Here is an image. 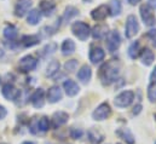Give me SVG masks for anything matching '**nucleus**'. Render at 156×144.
<instances>
[{
    "instance_id": "obj_26",
    "label": "nucleus",
    "mask_w": 156,
    "mask_h": 144,
    "mask_svg": "<svg viewBox=\"0 0 156 144\" xmlns=\"http://www.w3.org/2000/svg\"><path fill=\"white\" fill-rule=\"evenodd\" d=\"M40 20H41V12H40L39 10L34 9V10H32V11H29L28 17H27V22H28L29 24L35 26V24L39 23Z\"/></svg>"
},
{
    "instance_id": "obj_10",
    "label": "nucleus",
    "mask_w": 156,
    "mask_h": 144,
    "mask_svg": "<svg viewBox=\"0 0 156 144\" xmlns=\"http://www.w3.org/2000/svg\"><path fill=\"white\" fill-rule=\"evenodd\" d=\"M88 57H90V61H91L93 64H98V63H101V62L104 59L105 52H104V50H103L102 47H99V46H91Z\"/></svg>"
},
{
    "instance_id": "obj_35",
    "label": "nucleus",
    "mask_w": 156,
    "mask_h": 144,
    "mask_svg": "<svg viewBox=\"0 0 156 144\" xmlns=\"http://www.w3.org/2000/svg\"><path fill=\"white\" fill-rule=\"evenodd\" d=\"M82 135H83V132L80 128H72L70 130V137L74 139H80L82 137Z\"/></svg>"
},
{
    "instance_id": "obj_30",
    "label": "nucleus",
    "mask_w": 156,
    "mask_h": 144,
    "mask_svg": "<svg viewBox=\"0 0 156 144\" xmlns=\"http://www.w3.org/2000/svg\"><path fill=\"white\" fill-rule=\"evenodd\" d=\"M139 51H140V44L138 41H134L133 44H131V46L128 47V56L132 58V59H136L139 55Z\"/></svg>"
},
{
    "instance_id": "obj_7",
    "label": "nucleus",
    "mask_w": 156,
    "mask_h": 144,
    "mask_svg": "<svg viewBox=\"0 0 156 144\" xmlns=\"http://www.w3.org/2000/svg\"><path fill=\"white\" fill-rule=\"evenodd\" d=\"M110 114H112V108H110V106H109L107 102H104V103L99 104L97 108L93 110L92 117H93V120L103 121V120L108 119V117L110 116Z\"/></svg>"
},
{
    "instance_id": "obj_42",
    "label": "nucleus",
    "mask_w": 156,
    "mask_h": 144,
    "mask_svg": "<svg viewBox=\"0 0 156 144\" xmlns=\"http://www.w3.org/2000/svg\"><path fill=\"white\" fill-rule=\"evenodd\" d=\"M22 144H35V143H33V142H23Z\"/></svg>"
},
{
    "instance_id": "obj_21",
    "label": "nucleus",
    "mask_w": 156,
    "mask_h": 144,
    "mask_svg": "<svg viewBox=\"0 0 156 144\" xmlns=\"http://www.w3.org/2000/svg\"><path fill=\"white\" fill-rule=\"evenodd\" d=\"M140 59L143 62V64L145 66H151L154 59H155V55L150 49H144L140 53Z\"/></svg>"
},
{
    "instance_id": "obj_43",
    "label": "nucleus",
    "mask_w": 156,
    "mask_h": 144,
    "mask_svg": "<svg viewBox=\"0 0 156 144\" xmlns=\"http://www.w3.org/2000/svg\"><path fill=\"white\" fill-rule=\"evenodd\" d=\"M82 1H83V2H91L92 0H82Z\"/></svg>"
},
{
    "instance_id": "obj_34",
    "label": "nucleus",
    "mask_w": 156,
    "mask_h": 144,
    "mask_svg": "<svg viewBox=\"0 0 156 144\" xmlns=\"http://www.w3.org/2000/svg\"><path fill=\"white\" fill-rule=\"evenodd\" d=\"M148 98L150 102L156 101V84H151L148 86Z\"/></svg>"
},
{
    "instance_id": "obj_17",
    "label": "nucleus",
    "mask_w": 156,
    "mask_h": 144,
    "mask_svg": "<svg viewBox=\"0 0 156 144\" xmlns=\"http://www.w3.org/2000/svg\"><path fill=\"white\" fill-rule=\"evenodd\" d=\"M108 26L105 24H97L93 27V29L91 31V34L93 36V39H103L108 35Z\"/></svg>"
},
{
    "instance_id": "obj_16",
    "label": "nucleus",
    "mask_w": 156,
    "mask_h": 144,
    "mask_svg": "<svg viewBox=\"0 0 156 144\" xmlns=\"http://www.w3.org/2000/svg\"><path fill=\"white\" fill-rule=\"evenodd\" d=\"M63 88L66 90V93H67L69 97L76 96L79 93V91H80V87H79L78 84H76L74 80H70V79H68V80H66V81L63 82Z\"/></svg>"
},
{
    "instance_id": "obj_38",
    "label": "nucleus",
    "mask_w": 156,
    "mask_h": 144,
    "mask_svg": "<svg viewBox=\"0 0 156 144\" xmlns=\"http://www.w3.org/2000/svg\"><path fill=\"white\" fill-rule=\"evenodd\" d=\"M150 82L151 84H156V67L154 68V70L150 75Z\"/></svg>"
},
{
    "instance_id": "obj_23",
    "label": "nucleus",
    "mask_w": 156,
    "mask_h": 144,
    "mask_svg": "<svg viewBox=\"0 0 156 144\" xmlns=\"http://www.w3.org/2000/svg\"><path fill=\"white\" fill-rule=\"evenodd\" d=\"M116 135L117 136H120V137H121L127 144H134V142H136V139H134L132 132H131L128 128H121V130H117Z\"/></svg>"
},
{
    "instance_id": "obj_20",
    "label": "nucleus",
    "mask_w": 156,
    "mask_h": 144,
    "mask_svg": "<svg viewBox=\"0 0 156 144\" xmlns=\"http://www.w3.org/2000/svg\"><path fill=\"white\" fill-rule=\"evenodd\" d=\"M87 136H88V139L92 144H101L104 141V136L96 128H91L88 130L87 132Z\"/></svg>"
},
{
    "instance_id": "obj_15",
    "label": "nucleus",
    "mask_w": 156,
    "mask_h": 144,
    "mask_svg": "<svg viewBox=\"0 0 156 144\" xmlns=\"http://www.w3.org/2000/svg\"><path fill=\"white\" fill-rule=\"evenodd\" d=\"M62 90L59 86H52L47 91V101L48 103H57L62 99Z\"/></svg>"
},
{
    "instance_id": "obj_36",
    "label": "nucleus",
    "mask_w": 156,
    "mask_h": 144,
    "mask_svg": "<svg viewBox=\"0 0 156 144\" xmlns=\"http://www.w3.org/2000/svg\"><path fill=\"white\" fill-rule=\"evenodd\" d=\"M148 38L151 40L153 45L156 47V29H151V31L148 33Z\"/></svg>"
},
{
    "instance_id": "obj_18",
    "label": "nucleus",
    "mask_w": 156,
    "mask_h": 144,
    "mask_svg": "<svg viewBox=\"0 0 156 144\" xmlns=\"http://www.w3.org/2000/svg\"><path fill=\"white\" fill-rule=\"evenodd\" d=\"M91 76H92V70L90 66H82L78 72V79L82 84H87L91 80Z\"/></svg>"
},
{
    "instance_id": "obj_28",
    "label": "nucleus",
    "mask_w": 156,
    "mask_h": 144,
    "mask_svg": "<svg viewBox=\"0 0 156 144\" xmlns=\"http://www.w3.org/2000/svg\"><path fill=\"white\" fill-rule=\"evenodd\" d=\"M4 36L7 40H15L16 36H17V28L15 26H12V24H7L4 28Z\"/></svg>"
},
{
    "instance_id": "obj_11",
    "label": "nucleus",
    "mask_w": 156,
    "mask_h": 144,
    "mask_svg": "<svg viewBox=\"0 0 156 144\" xmlns=\"http://www.w3.org/2000/svg\"><path fill=\"white\" fill-rule=\"evenodd\" d=\"M32 0H18L15 6V15L17 17H23L32 7Z\"/></svg>"
},
{
    "instance_id": "obj_25",
    "label": "nucleus",
    "mask_w": 156,
    "mask_h": 144,
    "mask_svg": "<svg viewBox=\"0 0 156 144\" xmlns=\"http://www.w3.org/2000/svg\"><path fill=\"white\" fill-rule=\"evenodd\" d=\"M109 13L110 16H119L122 11V5H121V1L120 0H112L110 4H109Z\"/></svg>"
},
{
    "instance_id": "obj_14",
    "label": "nucleus",
    "mask_w": 156,
    "mask_h": 144,
    "mask_svg": "<svg viewBox=\"0 0 156 144\" xmlns=\"http://www.w3.org/2000/svg\"><path fill=\"white\" fill-rule=\"evenodd\" d=\"M109 15V7L107 5H99L98 7L93 9L91 12V17L94 21H103Z\"/></svg>"
},
{
    "instance_id": "obj_5",
    "label": "nucleus",
    "mask_w": 156,
    "mask_h": 144,
    "mask_svg": "<svg viewBox=\"0 0 156 144\" xmlns=\"http://www.w3.org/2000/svg\"><path fill=\"white\" fill-rule=\"evenodd\" d=\"M38 66V59L30 55L24 56L23 58H21L20 63H18V69L22 73H29L34 70Z\"/></svg>"
},
{
    "instance_id": "obj_41",
    "label": "nucleus",
    "mask_w": 156,
    "mask_h": 144,
    "mask_svg": "<svg viewBox=\"0 0 156 144\" xmlns=\"http://www.w3.org/2000/svg\"><path fill=\"white\" fill-rule=\"evenodd\" d=\"M128 2H129L131 5H137L138 2H140V0H128Z\"/></svg>"
},
{
    "instance_id": "obj_27",
    "label": "nucleus",
    "mask_w": 156,
    "mask_h": 144,
    "mask_svg": "<svg viewBox=\"0 0 156 144\" xmlns=\"http://www.w3.org/2000/svg\"><path fill=\"white\" fill-rule=\"evenodd\" d=\"M59 67H61V64H59L58 61H51L48 63L47 68H46V76H48V77L55 76L57 73L59 72Z\"/></svg>"
},
{
    "instance_id": "obj_3",
    "label": "nucleus",
    "mask_w": 156,
    "mask_h": 144,
    "mask_svg": "<svg viewBox=\"0 0 156 144\" xmlns=\"http://www.w3.org/2000/svg\"><path fill=\"white\" fill-rule=\"evenodd\" d=\"M134 99V92L133 91H123L120 95H117L114 99V104L117 108H127L132 104Z\"/></svg>"
},
{
    "instance_id": "obj_31",
    "label": "nucleus",
    "mask_w": 156,
    "mask_h": 144,
    "mask_svg": "<svg viewBox=\"0 0 156 144\" xmlns=\"http://www.w3.org/2000/svg\"><path fill=\"white\" fill-rule=\"evenodd\" d=\"M78 15H79V10L76 7H74V6H68V7L66 9V11H64V15H63L62 20H63V21H69V20H72L73 17H75V16H78Z\"/></svg>"
},
{
    "instance_id": "obj_46",
    "label": "nucleus",
    "mask_w": 156,
    "mask_h": 144,
    "mask_svg": "<svg viewBox=\"0 0 156 144\" xmlns=\"http://www.w3.org/2000/svg\"><path fill=\"white\" fill-rule=\"evenodd\" d=\"M2 144H5V143H2Z\"/></svg>"
},
{
    "instance_id": "obj_40",
    "label": "nucleus",
    "mask_w": 156,
    "mask_h": 144,
    "mask_svg": "<svg viewBox=\"0 0 156 144\" xmlns=\"http://www.w3.org/2000/svg\"><path fill=\"white\" fill-rule=\"evenodd\" d=\"M149 1V6L151 7V9H156V0H148Z\"/></svg>"
},
{
    "instance_id": "obj_2",
    "label": "nucleus",
    "mask_w": 156,
    "mask_h": 144,
    "mask_svg": "<svg viewBox=\"0 0 156 144\" xmlns=\"http://www.w3.org/2000/svg\"><path fill=\"white\" fill-rule=\"evenodd\" d=\"M72 32H73V34L76 36L79 40H81V41H86V40L88 39L90 34H91L90 26L86 24L85 22H81V21L74 22V23L72 24Z\"/></svg>"
},
{
    "instance_id": "obj_32",
    "label": "nucleus",
    "mask_w": 156,
    "mask_h": 144,
    "mask_svg": "<svg viewBox=\"0 0 156 144\" xmlns=\"http://www.w3.org/2000/svg\"><path fill=\"white\" fill-rule=\"evenodd\" d=\"M57 51V44L56 42H48L47 45H45V47L41 50V55L42 57H47L52 53H55Z\"/></svg>"
},
{
    "instance_id": "obj_24",
    "label": "nucleus",
    "mask_w": 156,
    "mask_h": 144,
    "mask_svg": "<svg viewBox=\"0 0 156 144\" xmlns=\"http://www.w3.org/2000/svg\"><path fill=\"white\" fill-rule=\"evenodd\" d=\"M21 42L24 47H32L40 42V38L38 35H23L21 39Z\"/></svg>"
},
{
    "instance_id": "obj_4",
    "label": "nucleus",
    "mask_w": 156,
    "mask_h": 144,
    "mask_svg": "<svg viewBox=\"0 0 156 144\" xmlns=\"http://www.w3.org/2000/svg\"><path fill=\"white\" fill-rule=\"evenodd\" d=\"M139 32V23L138 20L134 15H129L126 20V27H125V34L126 38L132 39L133 36H136Z\"/></svg>"
},
{
    "instance_id": "obj_1",
    "label": "nucleus",
    "mask_w": 156,
    "mask_h": 144,
    "mask_svg": "<svg viewBox=\"0 0 156 144\" xmlns=\"http://www.w3.org/2000/svg\"><path fill=\"white\" fill-rule=\"evenodd\" d=\"M121 64L117 59H110L107 63H104L99 69V79L104 86L112 85L115 82L120 75Z\"/></svg>"
},
{
    "instance_id": "obj_44",
    "label": "nucleus",
    "mask_w": 156,
    "mask_h": 144,
    "mask_svg": "<svg viewBox=\"0 0 156 144\" xmlns=\"http://www.w3.org/2000/svg\"><path fill=\"white\" fill-rule=\"evenodd\" d=\"M154 144H156V142H155V143H154Z\"/></svg>"
},
{
    "instance_id": "obj_29",
    "label": "nucleus",
    "mask_w": 156,
    "mask_h": 144,
    "mask_svg": "<svg viewBox=\"0 0 156 144\" xmlns=\"http://www.w3.org/2000/svg\"><path fill=\"white\" fill-rule=\"evenodd\" d=\"M50 126H51V124H50L48 117L42 116L40 120H38V132H41V133L47 132L50 130Z\"/></svg>"
},
{
    "instance_id": "obj_13",
    "label": "nucleus",
    "mask_w": 156,
    "mask_h": 144,
    "mask_svg": "<svg viewBox=\"0 0 156 144\" xmlns=\"http://www.w3.org/2000/svg\"><path fill=\"white\" fill-rule=\"evenodd\" d=\"M30 103L33 104V107L37 109H40L44 107L45 104V92L42 88H38L30 97Z\"/></svg>"
},
{
    "instance_id": "obj_39",
    "label": "nucleus",
    "mask_w": 156,
    "mask_h": 144,
    "mask_svg": "<svg viewBox=\"0 0 156 144\" xmlns=\"http://www.w3.org/2000/svg\"><path fill=\"white\" fill-rule=\"evenodd\" d=\"M140 110H142V106H140V104L136 106V107L133 108V115H138V114L140 113Z\"/></svg>"
},
{
    "instance_id": "obj_8",
    "label": "nucleus",
    "mask_w": 156,
    "mask_h": 144,
    "mask_svg": "<svg viewBox=\"0 0 156 144\" xmlns=\"http://www.w3.org/2000/svg\"><path fill=\"white\" fill-rule=\"evenodd\" d=\"M105 45L109 52H115L121 45V38L117 31H112L108 33L107 40H105Z\"/></svg>"
},
{
    "instance_id": "obj_37",
    "label": "nucleus",
    "mask_w": 156,
    "mask_h": 144,
    "mask_svg": "<svg viewBox=\"0 0 156 144\" xmlns=\"http://www.w3.org/2000/svg\"><path fill=\"white\" fill-rule=\"evenodd\" d=\"M6 114H7V111H6L5 107L0 106V120H2V119H4L5 116H6Z\"/></svg>"
},
{
    "instance_id": "obj_6",
    "label": "nucleus",
    "mask_w": 156,
    "mask_h": 144,
    "mask_svg": "<svg viewBox=\"0 0 156 144\" xmlns=\"http://www.w3.org/2000/svg\"><path fill=\"white\" fill-rule=\"evenodd\" d=\"M139 12H140V17L144 22L145 26L148 27H151L156 23V17L153 12V9L149 6V5H142L140 9H139Z\"/></svg>"
},
{
    "instance_id": "obj_45",
    "label": "nucleus",
    "mask_w": 156,
    "mask_h": 144,
    "mask_svg": "<svg viewBox=\"0 0 156 144\" xmlns=\"http://www.w3.org/2000/svg\"><path fill=\"white\" fill-rule=\"evenodd\" d=\"M117 144H120V143H117Z\"/></svg>"
},
{
    "instance_id": "obj_12",
    "label": "nucleus",
    "mask_w": 156,
    "mask_h": 144,
    "mask_svg": "<svg viewBox=\"0 0 156 144\" xmlns=\"http://www.w3.org/2000/svg\"><path fill=\"white\" fill-rule=\"evenodd\" d=\"M68 119H69V115L66 113V111H56L53 115H52V127L53 128H58L61 127L62 125L67 124L68 122Z\"/></svg>"
},
{
    "instance_id": "obj_9",
    "label": "nucleus",
    "mask_w": 156,
    "mask_h": 144,
    "mask_svg": "<svg viewBox=\"0 0 156 144\" xmlns=\"http://www.w3.org/2000/svg\"><path fill=\"white\" fill-rule=\"evenodd\" d=\"M1 93L7 101H16L21 97V91L12 84H5L1 88Z\"/></svg>"
},
{
    "instance_id": "obj_19",
    "label": "nucleus",
    "mask_w": 156,
    "mask_h": 144,
    "mask_svg": "<svg viewBox=\"0 0 156 144\" xmlns=\"http://www.w3.org/2000/svg\"><path fill=\"white\" fill-rule=\"evenodd\" d=\"M56 9V4L53 1L42 0L40 2V12H42L45 16H51Z\"/></svg>"
},
{
    "instance_id": "obj_22",
    "label": "nucleus",
    "mask_w": 156,
    "mask_h": 144,
    "mask_svg": "<svg viewBox=\"0 0 156 144\" xmlns=\"http://www.w3.org/2000/svg\"><path fill=\"white\" fill-rule=\"evenodd\" d=\"M61 50H62V53L64 56H69V55L74 53V51H75V42L70 39H66L62 44Z\"/></svg>"
},
{
    "instance_id": "obj_33",
    "label": "nucleus",
    "mask_w": 156,
    "mask_h": 144,
    "mask_svg": "<svg viewBox=\"0 0 156 144\" xmlns=\"http://www.w3.org/2000/svg\"><path fill=\"white\" fill-rule=\"evenodd\" d=\"M78 68V61L76 59H70L68 62H66L64 64V69L68 73H74Z\"/></svg>"
}]
</instances>
